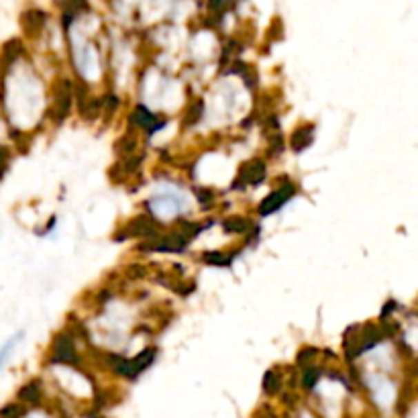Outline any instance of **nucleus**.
Segmentation results:
<instances>
[{"label": "nucleus", "instance_id": "obj_16", "mask_svg": "<svg viewBox=\"0 0 418 418\" xmlns=\"http://www.w3.org/2000/svg\"><path fill=\"white\" fill-rule=\"evenodd\" d=\"M202 112H204V102H202V100H198V102L194 104V108H190V110H188L184 125H194V123H198V121L202 119Z\"/></svg>", "mask_w": 418, "mask_h": 418}, {"label": "nucleus", "instance_id": "obj_20", "mask_svg": "<svg viewBox=\"0 0 418 418\" xmlns=\"http://www.w3.org/2000/svg\"><path fill=\"white\" fill-rule=\"evenodd\" d=\"M19 337H21V335H17V337H14L12 341H8V343H6V345L2 347V351H0V368H2V364L6 361V355L10 353V349L14 347V343H17V339H19Z\"/></svg>", "mask_w": 418, "mask_h": 418}, {"label": "nucleus", "instance_id": "obj_22", "mask_svg": "<svg viewBox=\"0 0 418 418\" xmlns=\"http://www.w3.org/2000/svg\"><path fill=\"white\" fill-rule=\"evenodd\" d=\"M6 166H8V153H6V149L0 147V176L4 174Z\"/></svg>", "mask_w": 418, "mask_h": 418}, {"label": "nucleus", "instance_id": "obj_17", "mask_svg": "<svg viewBox=\"0 0 418 418\" xmlns=\"http://www.w3.org/2000/svg\"><path fill=\"white\" fill-rule=\"evenodd\" d=\"M321 379V370L319 368H306L302 373V384L306 388H315V384Z\"/></svg>", "mask_w": 418, "mask_h": 418}, {"label": "nucleus", "instance_id": "obj_21", "mask_svg": "<svg viewBox=\"0 0 418 418\" xmlns=\"http://www.w3.org/2000/svg\"><path fill=\"white\" fill-rule=\"evenodd\" d=\"M198 194H200L198 198H200V202H202V204H204V202H206V204H210V202H212V192H210V190L200 188V190H198Z\"/></svg>", "mask_w": 418, "mask_h": 418}, {"label": "nucleus", "instance_id": "obj_2", "mask_svg": "<svg viewBox=\"0 0 418 418\" xmlns=\"http://www.w3.org/2000/svg\"><path fill=\"white\" fill-rule=\"evenodd\" d=\"M51 364H63V366H78V353L74 347V339L70 332H61L55 337L53 349H51Z\"/></svg>", "mask_w": 418, "mask_h": 418}, {"label": "nucleus", "instance_id": "obj_23", "mask_svg": "<svg viewBox=\"0 0 418 418\" xmlns=\"http://www.w3.org/2000/svg\"><path fill=\"white\" fill-rule=\"evenodd\" d=\"M129 274H131V278L137 279L141 278V276H145V270H143L141 266H131V268H129Z\"/></svg>", "mask_w": 418, "mask_h": 418}, {"label": "nucleus", "instance_id": "obj_9", "mask_svg": "<svg viewBox=\"0 0 418 418\" xmlns=\"http://www.w3.org/2000/svg\"><path fill=\"white\" fill-rule=\"evenodd\" d=\"M312 141H315V125H304V127H298V129L292 133V137H290V147H292V151L300 153V151H304L306 147H310Z\"/></svg>", "mask_w": 418, "mask_h": 418}, {"label": "nucleus", "instance_id": "obj_12", "mask_svg": "<svg viewBox=\"0 0 418 418\" xmlns=\"http://www.w3.org/2000/svg\"><path fill=\"white\" fill-rule=\"evenodd\" d=\"M19 398L23 402H27V404H39L41 402V386H39V381H31V384L23 386L21 392H19Z\"/></svg>", "mask_w": 418, "mask_h": 418}, {"label": "nucleus", "instance_id": "obj_7", "mask_svg": "<svg viewBox=\"0 0 418 418\" xmlns=\"http://www.w3.org/2000/svg\"><path fill=\"white\" fill-rule=\"evenodd\" d=\"M296 194V186L292 182H286L283 186H279L276 192H272L270 196L263 198V202L259 204V215L261 217H270L274 212H278L279 208Z\"/></svg>", "mask_w": 418, "mask_h": 418}, {"label": "nucleus", "instance_id": "obj_4", "mask_svg": "<svg viewBox=\"0 0 418 418\" xmlns=\"http://www.w3.org/2000/svg\"><path fill=\"white\" fill-rule=\"evenodd\" d=\"M159 232V223L153 221L149 215H141L137 219H133L127 227H123V231L119 232L115 239H131V237H157Z\"/></svg>", "mask_w": 418, "mask_h": 418}, {"label": "nucleus", "instance_id": "obj_19", "mask_svg": "<svg viewBox=\"0 0 418 418\" xmlns=\"http://www.w3.org/2000/svg\"><path fill=\"white\" fill-rule=\"evenodd\" d=\"M23 408L21 406H17V404H10V406H4L2 410H0V417L2 418H21L23 417Z\"/></svg>", "mask_w": 418, "mask_h": 418}, {"label": "nucleus", "instance_id": "obj_13", "mask_svg": "<svg viewBox=\"0 0 418 418\" xmlns=\"http://www.w3.org/2000/svg\"><path fill=\"white\" fill-rule=\"evenodd\" d=\"M204 263H208V266H217V268H229L232 263V259H235V255H223L221 251H210V253H204Z\"/></svg>", "mask_w": 418, "mask_h": 418}, {"label": "nucleus", "instance_id": "obj_14", "mask_svg": "<svg viewBox=\"0 0 418 418\" xmlns=\"http://www.w3.org/2000/svg\"><path fill=\"white\" fill-rule=\"evenodd\" d=\"M263 390L266 394H278L281 390V375H278L276 370H270L263 377Z\"/></svg>", "mask_w": 418, "mask_h": 418}, {"label": "nucleus", "instance_id": "obj_18", "mask_svg": "<svg viewBox=\"0 0 418 418\" xmlns=\"http://www.w3.org/2000/svg\"><path fill=\"white\" fill-rule=\"evenodd\" d=\"M317 355H319V349L306 347V349H302V351L298 353V364H300V366H308V364H310V357H317Z\"/></svg>", "mask_w": 418, "mask_h": 418}, {"label": "nucleus", "instance_id": "obj_6", "mask_svg": "<svg viewBox=\"0 0 418 418\" xmlns=\"http://www.w3.org/2000/svg\"><path fill=\"white\" fill-rule=\"evenodd\" d=\"M72 98H74V92H72V84L70 80H61L57 82L55 86V100H53V108L49 110V115H53L55 123H61L70 108H72Z\"/></svg>", "mask_w": 418, "mask_h": 418}, {"label": "nucleus", "instance_id": "obj_15", "mask_svg": "<svg viewBox=\"0 0 418 418\" xmlns=\"http://www.w3.org/2000/svg\"><path fill=\"white\" fill-rule=\"evenodd\" d=\"M21 53H23V46H21V41L12 39L10 43H6V47H4V51H2V59H4L6 63H14V59H17Z\"/></svg>", "mask_w": 418, "mask_h": 418}, {"label": "nucleus", "instance_id": "obj_8", "mask_svg": "<svg viewBox=\"0 0 418 418\" xmlns=\"http://www.w3.org/2000/svg\"><path fill=\"white\" fill-rule=\"evenodd\" d=\"M131 121H133L139 129H145L147 135H153L155 131H159V129L166 127V121L157 119V117H155L153 112H149L145 106H137V108H135V112L131 115Z\"/></svg>", "mask_w": 418, "mask_h": 418}, {"label": "nucleus", "instance_id": "obj_11", "mask_svg": "<svg viewBox=\"0 0 418 418\" xmlns=\"http://www.w3.org/2000/svg\"><path fill=\"white\" fill-rule=\"evenodd\" d=\"M223 229H225L227 232L247 235V232L253 231L255 227H253V223H251V221H247V219H243V217H231V219L223 221Z\"/></svg>", "mask_w": 418, "mask_h": 418}, {"label": "nucleus", "instance_id": "obj_1", "mask_svg": "<svg viewBox=\"0 0 418 418\" xmlns=\"http://www.w3.org/2000/svg\"><path fill=\"white\" fill-rule=\"evenodd\" d=\"M153 357H155V351L153 349H145L143 353H139L133 359H123V357H117V355H108V361L112 364L115 372L119 373V375L135 379L141 372H145L153 364Z\"/></svg>", "mask_w": 418, "mask_h": 418}, {"label": "nucleus", "instance_id": "obj_3", "mask_svg": "<svg viewBox=\"0 0 418 418\" xmlns=\"http://www.w3.org/2000/svg\"><path fill=\"white\" fill-rule=\"evenodd\" d=\"M263 178H266V163L261 159H251L239 168V174H237V180L232 182V188L241 190L245 186H259L263 182Z\"/></svg>", "mask_w": 418, "mask_h": 418}, {"label": "nucleus", "instance_id": "obj_10", "mask_svg": "<svg viewBox=\"0 0 418 418\" xmlns=\"http://www.w3.org/2000/svg\"><path fill=\"white\" fill-rule=\"evenodd\" d=\"M46 21H47V14L46 12H41V10H27L25 14H23V27H25V31L29 33V35H37L43 27H46Z\"/></svg>", "mask_w": 418, "mask_h": 418}, {"label": "nucleus", "instance_id": "obj_5", "mask_svg": "<svg viewBox=\"0 0 418 418\" xmlns=\"http://www.w3.org/2000/svg\"><path fill=\"white\" fill-rule=\"evenodd\" d=\"M188 241L180 232H172V235H157L151 243L141 245L139 249L143 251H163V253H182L186 249Z\"/></svg>", "mask_w": 418, "mask_h": 418}]
</instances>
